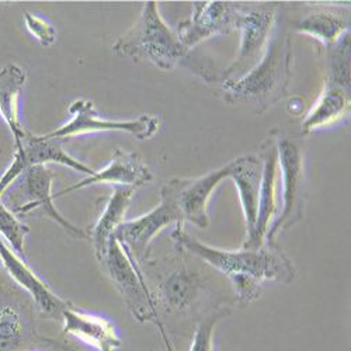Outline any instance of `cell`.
I'll list each match as a JSON object with an SVG mask.
<instances>
[{"instance_id":"cell-18","label":"cell","mask_w":351,"mask_h":351,"mask_svg":"<svg viewBox=\"0 0 351 351\" xmlns=\"http://www.w3.org/2000/svg\"><path fill=\"white\" fill-rule=\"evenodd\" d=\"M62 332L96 351H115L123 346V340L111 322L103 316L92 315L71 305L62 313Z\"/></svg>"},{"instance_id":"cell-3","label":"cell","mask_w":351,"mask_h":351,"mask_svg":"<svg viewBox=\"0 0 351 351\" xmlns=\"http://www.w3.org/2000/svg\"><path fill=\"white\" fill-rule=\"evenodd\" d=\"M117 56L145 61L162 71H170L183 62L187 51L178 34L165 23L155 2H148L130 30L112 45Z\"/></svg>"},{"instance_id":"cell-24","label":"cell","mask_w":351,"mask_h":351,"mask_svg":"<svg viewBox=\"0 0 351 351\" xmlns=\"http://www.w3.org/2000/svg\"><path fill=\"white\" fill-rule=\"evenodd\" d=\"M328 49L326 82L350 92V32Z\"/></svg>"},{"instance_id":"cell-9","label":"cell","mask_w":351,"mask_h":351,"mask_svg":"<svg viewBox=\"0 0 351 351\" xmlns=\"http://www.w3.org/2000/svg\"><path fill=\"white\" fill-rule=\"evenodd\" d=\"M178 206L166 186L160 190V204L148 214L139 218L124 221L114 232V238L119 241L138 261L146 265L151 257V243L159 233L169 225H183Z\"/></svg>"},{"instance_id":"cell-26","label":"cell","mask_w":351,"mask_h":351,"mask_svg":"<svg viewBox=\"0 0 351 351\" xmlns=\"http://www.w3.org/2000/svg\"><path fill=\"white\" fill-rule=\"evenodd\" d=\"M28 233H30V226L23 223L0 198V235L8 239L16 254L23 258L25 257L24 239Z\"/></svg>"},{"instance_id":"cell-27","label":"cell","mask_w":351,"mask_h":351,"mask_svg":"<svg viewBox=\"0 0 351 351\" xmlns=\"http://www.w3.org/2000/svg\"><path fill=\"white\" fill-rule=\"evenodd\" d=\"M229 281L239 304H249L260 298L261 282H258L256 278L247 276H238L229 278Z\"/></svg>"},{"instance_id":"cell-29","label":"cell","mask_w":351,"mask_h":351,"mask_svg":"<svg viewBox=\"0 0 351 351\" xmlns=\"http://www.w3.org/2000/svg\"><path fill=\"white\" fill-rule=\"evenodd\" d=\"M47 347L51 350L56 351H96L90 347H87L71 337L66 339H52V337H45Z\"/></svg>"},{"instance_id":"cell-8","label":"cell","mask_w":351,"mask_h":351,"mask_svg":"<svg viewBox=\"0 0 351 351\" xmlns=\"http://www.w3.org/2000/svg\"><path fill=\"white\" fill-rule=\"evenodd\" d=\"M21 182L9 195L12 211L17 215L40 211L60 225L75 239H89L87 230L72 225L53 206V194L51 193L55 173L47 166H33L21 176Z\"/></svg>"},{"instance_id":"cell-25","label":"cell","mask_w":351,"mask_h":351,"mask_svg":"<svg viewBox=\"0 0 351 351\" xmlns=\"http://www.w3.org/2000/svg\"><path fill=\"white\" fill-rule=\"evenodd\" d=\"M229 313V308L218 306L210 311L204 317H201L194 329L189 351H218L214 339L215 326L222 317L228 316Z\"/></svg>"},{"instance_id":"cell-28","label":"cell","mask_w":351,"mask_h":351,"mask_svg":"<svg viewBox=\"0 0 351 351\" xmlns=\"http://www.w3.org/2000/svg\"><path fill=\"white\" fill-rule=\"evenodd\" d=\"M24 19H25L27 28L38 40V43L43 47H49L55 43L56 32L48 21H45V20L37 17V16H33L32 13H28V12H25Z\"/></svg>"},{"instance_id":"cell-17","label":"cell","mask_w":351,"mask_h":351,"mask_svg":"<svg viewBox=\"0 0 351 351\" xmlns=\"http://www.w3.org/2000/svg\"><path fill=\"white\" fill-rule=\"evenodd\" d=\"M152 182V173L146 165L142 155L136 152H125L120 148H115L112 152L111 162L107 167L96 171L93 176L53 194V199L66 195L79 189L89 187L93 184H111L123 187H142Z\"/></svg>"},{"instance_id":"cell-11","label":"cell","mask_w":351,"mask_h":351,"mask_svg":"<svg viewBox=\"0 0 351 351\" xmlns=\"http://www.w3.org/2000/svg\"><path fill=\"white\" fill-rule=\"evenodd\" d=\"M17 151L13 156L12 165L0 178V198L5 191L20 178V176L33 166H45L47 163H60L68 166L76 171H82L89 176H93L96 171L87 167L82 162L72 158L62 146L61 139L47 138L45 135L37 136L32 132L25 134L21 143L16 146Z\"/></svg>"},{"instance_id":"cell-13","label":"cell","mask_w":351,"mask_h":351,"mask_svg":"<svg viewBox=\"0 0 351 351\" xmlns=\"http://www.w3.org/2000/svg\"><path fill=\"white\" fill-rule=\"evenodd\" d=\"M232 162L195 179H171L165 186L179 208L183 222H190L201 229L210 226L208 202L215 189L229 178Z\"/></svg>"},{"instance_id":"cell-6","label":"cell","mask_w":351,"mask_h":351,"mask_svg":"<svg viewBox=\"0 0 351 351\" xmlns=\"http://www.w3.org/2000/svg\"><path fill=\"white\" fill-rule=\"evenodd\" d=\"M277 5H242L238 32L241 47L237 60L221 72V84L238 82L253 71L265 56L277 21Z\"/></svg>"},{"instance_id":"cell-21","label":"cell","mask_w":351,"mask_h":351,"mask_svg":"<svg viewBox=\"0 0 351 351\" xmlns=\"http://www.w3.org/2000/svg\"><path fill=\"white\" fill-rule=\"evenodd\" d=\"M350 112V92L332 83L325 84L317 101L302 123V134H311L320 128L330 127Z\"/></svg>"},{"instance_id":"cell-32","label":"cell","mask_w":351,"mask_h":351,"mask_svg":"<svg viewBox=\"0 0 351 351\" xmlns=\"http://www.w3.org/2000/svg\"><path fill=\"white\" fill-rule=\"evenodd\" d=\"M152 351H154V350H152Z\"/></svg>"},{"instance_id":"cell-7","label":"cell","mask_w":351,"mask_h":351,"mask_svg":"<svg viewBox=\"0 0 351 351\" xmlns=\"http://www.w3.org/2000/svg\"><path fill=\"white\" fill-rule=\"evenodd\" d=\"M277 148L278 173L282 183V207L269 226L265 242H276L280 233L298 223L302 219L305 207V173L301 146L292 138H280L277 139Z\"/></svg>"},{"instance_id":"cell-23","label":"cell","mask_w":351,"mask_h":351,"mask_svg":"<svg viewBox=\"0 0 351 351\" xmlns=\"http://www.w3.org/2000/svg\"><path fill=\"white\" fill-rule=\"evenodd\" d=\"M295 30L300 34L320 41L325 48H329L336 44L341 36L350 32V20L330 12H317L302 19L297 24Z\"/></svg>"},{"instance_id":"cell-15","label":"cell","mask_w":351,"mask_h":351,"mask_svg":"<svg viewBox=\"0 0 351 351\" xmlns=\"http://www.w3.org/2000/svg\"><path fill=\"white\" fill-rule=\"evenodd\" d=\"M198 271L190 269L184 260L169 269L158 281L156 291L152 292L159 315L180 316L189 312L199 300L204 289Z\"/></svg>"},{"instance_id":"cell-5","label":"cell","mask_w":351,"mask_h":351,"mask_svg":"<svg viewBox=\"0 0 351 351\" xmlns=\"http://www.w3.org/2000/svg\"><path fill=\"white\" fill-rule=\"evenodd\" d=\"M47 347L37 330L36 304L12 280L0 282V351Z\"/></svg>"},{"instance_id":"cell-22","label":"cell","mask_w":351,"mask_h":351,"mask_svg":"<svg viewBox=\"0 0 351 351\" xmlns=\"http://www.w3.org/2000/svg\"><path fill=\"white\" fill-rule=\"evenodd\" d=\"M25 72L12 64L0 71V117L10 128L16 146H19L27 131L19 120V97L25 84Z\"/></svg>"},{"instance_id":"cell-12","label":"cell","mask_w":351,"mask_h":351,"mask_svg":"<svg viewBox=\"0 0 351 351\" xmlns=\"http://www.w3.org/2000/svg\"><path fill=\"white\" fill-rule=\"evenodd\" d=\"M242 5L230 2H194L191 16L179 23L178 34L187 52L215 36L238 32Z\"/></svg>"},{"instance_id":"cell-16","label":"cell","mask_w":351,"mask_h":351,"mask_svg":"<svg viewBox=\"0 0 351 351\" xmlns=\"http://www.w3.org/2000/svg\"><path fill=\"white\" fill-rule=\"evenodd\" d=\"M263 163L261 184L258 194V211L253 235L243 242L245 249H257L266 239V233L271 225V219L277 215V176H278V148L274 136L267 138L260 146V155Z\"/></svg>"},{"instance_id":"cell-30","label":"cell","mask_w":351,"mask_h":351,"mask_svg":"<svg viewBox=\"0 0 351 351\" xmlns=\"http://www.w3.org/2000/svg\"><path fill=\"white\" fill-rule=\"evenodd\" d=\"M8 280H10V277H9L6 273H3L2 270H0V282H2V281H8Z\"/></svg>"},{"instance_id":"cell-2","label":"cell","mask_w":351,"mask_h":351,"mask_svg":"<svg viewBox=\"0 0 351 351\" xmlns=\"http://www.w3.org/2000/svg\"><path fill=\"white\" fill-rule=\"evenodd\" d=\"M292 79L291 37L277 17L267 51L260 64L233 83L222 84L221 93L229 106L261 114L285 99Z\"/></svg>"},{"instance_id":"cell-19","label":"cell","mask_w":351,"mask_h":351,"mask_svg":"<svg viewBox=\"0 0 351 351\" xmlns=\"http://www.w3.org/2000/svg\"><path fill=\"white\" fill-rule=\"evenodd\" d=\"M261 173L263 163L258 156L249 155L232 160V171L229 178L238 189L241 207L245 217V241L253 235L257 221Z\"/></svg>"},{"instance_id":"cell-4","label":"cell","mask_w":351,"mask_h":351,"mask_svg":"<svg viewBox=\"0 0 351 351\" xmlns=\"http://www.w3.org/2000/svg\"><path fill=\"white\" fill-rule=\"evenodd\" d=\"M99 263L132 316L141 324H154L159 329L167 351H174L142 266L132 254L112 237Z\"/></svg>"},{"instance_id":"cell-14","label":"cell","mask_w":351,"mask_h":351,"mask_svg":"<svg viewBox=\"0 0 351 351\" xmlns=\"http://www.w3.org/2000/svg\"><path fill=\"white\" fill-rule=\"evenodd\" d=\"M0 260L10 280L32 297L40 315L49 320L61 322L64 311L72 304L53 294L51 288L25 265V261L5 243L2 235H0Z\"/></svg>"},{"instance_id":"cell-1","label":"cell","mask_w":351,"mask_h":351,"mask_svg":"<svg viewBox=\"0 0 351 351\" xmlns=\"http://www.w3.org/2000/svg\"><path fill=\"white\" fill-rule=\"evenodd\" d=\"M171 241L176 250L194 254L228 280L247 276L261 284H289L295 277L294 265L277 242H265L257 249H218L197 241L183 229V225H176L171 232Z\"/></svg>"},{"instance_id":"cell-31","label":"cell","mask_w":351,"mask_h":351,"mask_svg":"<svg viewBox=\"0 0 351 351\" xmlns=\"http://www.w3.org/2000/svg\"><path fill=\"white\" fill-rule=\"evenodd\" d=\"M51 348H45V347H37V348H32V350H25V351H47Z\"/></svg>"},{"instance_id":"cell-10","label":"cell","mask_w":351,"mask_h":351,"mask_svg":"<svg viewBox=\"0 0 351 351\" xmlns=\"http://www.w3.org/2000/svg\"><path fill=\"white\" fill-rule=\"evenodd\" d=\"M69 112L73 115V119L49 134L47 138L61 139L65 141L68 138H73L82 134L100 132V131H119L127 132L138 139H149L159 131V117L152 114H143L136 120L130 121H112L103 120L95 110V104L89 100L79 99L73 101L69 107Z\"/></svg>"},{"instance_id":"cell-20","label":"cell","mask_w":351,"mask_h":351,"mask_svg":"<svg viewBox=\"0 0 351 351\" xmlns=\"http://www.w3.org/2000/svg\"><path fill=\"white\" fill-rule=\"evenodd\" d=\"M135 190L136 189L134 187L115 186L112 195L108 198L103 213L100 214V218L95 226L87 232L89 239L93 243L97 260H100L106 253L108 242L114 237L117 228L124 222Z\"/></svg>"}]
</instances>
